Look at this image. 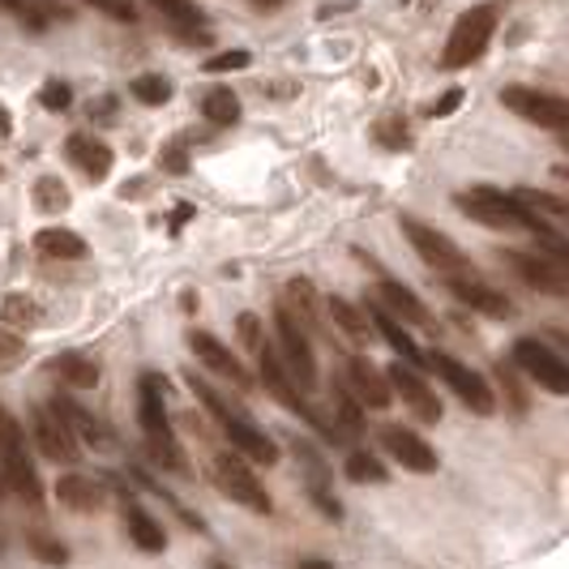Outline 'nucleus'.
<instances>
[{
    "label": "nucleus",
    "mask_w": 569,
    "mask_h": 569,
    "mask_svg": "<svg viewBox=\"0 0 569 569\" xmlns=\"http://www.w3.org/2000/svg\"><path fill=\"white\" fill-rule=\"evenodd\" d=\"M455 206L462 214H471L476 223H485L492 231H531V236H540L543 244L552 249V253L566 257V244H561V236L540 223L536 214H527L518 201L506 193V189H492V184H476V189H467V193H458Z\"/></svg>",
    "instance_id": "obj_1"
},
{
    "label": "nucleus",
    "mask_w": 569,
    "mask_h": 569,
    "mask_svg": "<svg viewBox=\"0 0 569 569\" xmlns=\"http://www.w3.org/2000/svg\"><path fill=\"white\" fill-rule=\"evenodd\" d=\"M184 381H189V390L198 395L201 407H206V411L219 420L223 437L231 441V450H240V458H244V462H257V467H274V462L283 458V450L274 446V437H266V432H261V428H257L253 420L240 411V407H231V402L223 399L219 390H210V386L201 381L198 372H189Z\"/></svg>",
    "instance_id": "obj_2"
},
{
    "label": "nucleus",
    "mask_w": 569,
    "mask_h": 569,
    "mask_svg": "<svg viewBox=\"0 0 569 569\" xmlns=\"http://www.w3.org/2000/svg\"><path fill=\"white\" fill-rule=\"evenodd\" d=\"M163 395H168V377L159 372H146L142 377V402H138V416H142V437L150 458L163 467V471H176V476H189V458L180 450L176 432H171L168 407H163Z\"/></svg>",
    "instance_id": "obj_3"
},
{
    "label": "nucleus",
    "mask_w": 569,
    "mask_h": 569,
    "mask_svg": "<svg viewBox=\"0 0 569 569\" xmlns=\"http://www.w3.org/2000/svg\"><path fill=\"white\" fill-rule=\"evenodd\" d=\"M497 34V9L492 4H476L471 13H462L446 39V52H441V69H467L488 52Z\"/></svg>",
    "instance_id": "obj_4"
},
{
    "label": "nucleus",
    "mask_w": 569,
    "mask_h": 569,
    "mask_svg": "<svg viewBox=\"0 0 569 569\" xmlns=\"http://www.w3.org/2000/svg\"><path fill=\"white\" fill-rule=\"evenodd\" d=\"M425 369L437 372V377L455 390V399L462 402L467 411H476V416H492V411H497L492 386H488L471 365H462L458 356H450V351H425Z\"/></svg>",
    "instance_id": "obj_5"
},
{
    "label": "nucleus",
    "mask_w": 569,
    "mask_h": 569,
    "mask_svg": "<svg viewBox=\"0 0 569 569\" xmlns=\"http://www.w3.org/2000/svg\"><path fill=\"white\" fill-rule=\"evenodd\" d=\"M210 485L219 488L223 497H231L236 506H244V510H253V513L274 510V501H270L266 485L257 480V471L240 455H214L210 458Z\"/></svg>",
    "instance_id": "obj_6"
},
{
    "label": "nucleus",
    "mask_w": 569,
    "mask_h": 569,
    "mask_svg": "<svg viewBox=\"0 0 569 569\" xmlns=\"http://www.w3.org/2000/svg\"><path fill=\"white\" fill-rule=\"evenodd\" d=\"M274 335H279V365L287 369V377L296 381V390L300 395H313L317 390V356H313V339L283 313V309H274Z\"/></svg>",
    "instance_id": "obj_7"
},
{
    "label": "nucleus",
    "mask_w": 569,
    "mask_h": 569,
    "mask_svg": "<svg viewBox=\"0 0 569 569\" xmlns=\"http://www.w3.org/2000/svg\"><path fill=\"white\" fill-rule=\"evenodd\" d=\"M399 228H402V236L411 240V249L425 257L437 274H446V279H462V274H467V257H462V249H458L446 231L428 228V223L411 219V214H402Z\"/></svg>",
    "instance_id": "obj_8"
},
{
    "label": "nucleus",
    "mask_w": 569,
    "mask_h": 569,
    "mask_svg": "<svg viewBox=\"0 0 569 569\" xmlns=\"http://www.w3.org/2000/svg\"><path fill=\"white\" fill-rule=\"evenodd\" d=\"M510 360H513V369L518 372H527L540 390H548V395H569V369H566V360L548 347V342L540 339H518L513 342V351H510Z\"/></svg>",
    "instance_id": "obj_9"
},
{
    "label": "nucleus",
    "mask_w": 569,
    "mask_h": 569,
    "mask_svg": "<svg viewBox=\"0 0 569 569\" xmlns=\"http://www.w3.org/2000/svg\"><path fill=\"white\" fill-rule=\"evenodd\" d=\"M501 103H506L513 116H522L527 124H540V129H557V133H561L569 124L566 99L531 90V86H506V90H501Z\"/></svg>",
    "instance_id": "obj_10"
},
{
    "label": "nucleus",
    "mask_w": 569,
    "mask_h": 569,
    "mask_svg": "<svg viewBox=\"0 0 569 569\" xmlns=\"http://www.w3.org/2000/svg\"><path fill=\"white\" fill-rule=\"evenodd\" d=\"M510 266L527 287H536L540 296L566 300L569 296V270L561 253H510Z\"/></svg>",
    "instance_id": "obj_11"
},
{
    "label": "nucleus",
    "mask_w": 569,
    "mask_h": 569,
    "mask_svg": "<svg viewBox=\"0 0 569 569\" xmlns=\"http://www.w3.org/2000/svg\"><path fill=\"white\" fill-rule=\"evenodd\" d=\"M381 446H386V455L395 458V462H402V467L416 471V476H432V471L441 467V458H437V450L428 446L425 437L411 432V428H402V425L381 428Z\"/></svg>",
    "instance_id": "obj_12"
},
{
    "label": "nucleus",
    "mask_w": 569,
    "mask_h": 569,
    "mask_svg": "<svg viewBox=\"0 0 569 569\" xmlns=\"http://www.w3.org/2000/svg\"><path fill=\"white\" fill-rule=\"evenodd\" d=\"M30 428H34V446L43 450V458H52V462H64V467H73L78 458H82V446L73 441V432L64 428L52 407H34V416H30Z\"/></svg>",
    "instance_id": "obj_13"
},
{
    "label": "nucleus",
    "mask_w": 569,
    "mask_h": 569,
    "mask_svg": "<svg viewBox=\"0 0 569 569\" xmlns=\"http://www.w3.org/2000/svg\"><path fill=\"white\" fill-rule=\"evenodd\" d=\"M386 381H390V395H399V399L416 411V420H425V425H437V420H441V399L428 390V381L416 369H407V365L395 360V365L386 369Z\"/></svg>",
    "instance_id": "obj_14"
},
{
    "label": "nucleus",
    "mask_w": 569,
    "mask_h": 569,
    "mask_svg": "<svg viewBox=\"0 0 569 569\" xmlns=\"http://www.w3.org/2000/svg\"><path fill=\"white\" fill-rule=\"evenodd\" d=\"M189 347H193L198 365H206V369L219 372V377H228L236 390H249V386H253L249 369H244V365L231 356V347H223L214 335H206V330H189Z\"/></svg>",
    "instance_id": "obj_15"
},
{
    "label": "nucleus",
    "mask_w": 569,
    "mask_h": 569,
    "mask_svg": "<svg viewBox=\"0 0 569 569\" xmlns=\"http://www.w3.org/2000/svg\"><path fill=\"white\" fill-rule=\"evenodd\" d=\"M342 390L360 402V407H372V411H386L390 399H395L386 372L372 369L365 356H347V386H342Z\"/></svg>",
    "instance_id": "obj_16"
},
{
    "label": "nucleus",
    "mask_w": 569,
    "mask_h": 569,
    "mask_svg": "<svg viewBox=\"0 0 569 569\" xmlns=\"http://www.w3.org/2000/svg\"><path fill=\"white\" fill-rule=\"evenodd\" d=\"M372 305H381L399 326H432V313H428L425 300H420L411 287L395 283V279H381V283H377V300H372Z\"/></svg>",
    "instance_id": "obj_17"
},
{
    "label": "nucleus",
    "mask_w": 569,
    "mask_h": 569,
    "mask_svg": "<svg viewBox=\"0 0 569 569\" xmlns=\"http://www.w3.org/2000/svg\"><path fill=\"white\" fill-rule=\"evenodd\" d=\"M446 287H450V296H455L458 305H467V309H476V313L513 317L510 296H501L497 287L480 283V279H471V274H462V279H446Z\"/></svg>",
    "instance_id": "obj_18"
},
{
    "label": "nucleus",
    "mask_w": 569,
    "mask_h": 569,
    "mask_svg": "<svg viewBox=\"0 0 569 569\" xmlns=\"http://www.w3.org/2000/svg\"><path fill=\"white\" fill-rule=\"evenodd\" d=\"M52 411L64 420V428L73 432V441H78V446H90V450H108V446H116V437L108 432V425H103L99 416H90L86 407H78V402L57 399V407H52Z\"/></svg>",
    "instance_id": "obj_19"
},
{
    "label": "nucleus",
    "mask_w": 569,
    "mask_h": 569,
    "mask_svg": "<svg viewBox=\"0 0 569 569\" xmlns=\"http://www.w3.org/2000/svg\"><path fill=\"white\" fill-rule=\"evenodd\" d=\"M279 309H283L305 335H321V309H317V287L309 279H291L279 296Z\"/></svg>",
    "instance_id": "obj_20"
},
{
    "label": "nucleus",
    "mask_w": 569,
    "mask_h": 569,
    "mask_svg": "<svg viewBox=\"0 0 569 569\" xmlns=\"http://www.w3.org/2000/svg\"><path fill=\"white\" fill-rule=\"evenodd\" d=\"M64 154H69L90 180H108V176H112V163H116L112 146L103 142V138H94V133H73V138L64 142Z\"/></svg>",
    "instance_id": "obj_21"
},
{
    "label": "nucleus",
    "mask_w": 569,
    "mask_h": 569,
    "mask_svg": "<svg viewBox=\"0 0 569 569\" xmlns=\"http://www.w3.org/2000/svg\"><path fill=\"white\" fill-rule=\"evenodd\" d=\"M369 326L372 330H377V335H381V339L390 342V347H395V351H399V365H407V369H425V351H420V342L411 339V335H407V330H402L399 321H395V317L386 313V309H381V305H369Z\"/></svg>",
    "instance_id": "obj_22"
},
{
    "label": "nucleus",
    "mask_w": 569,
    "mask_h": 569,
    "mask_svg": "<svg viewBox=\"0 0 569 569\" xmlns=\"http://www.w3.org/2000/svg\"><path fill=\"white\" fill-rule=\"evenodd\" d=\"M57 501L73 513H99L103 510V501H108V492H103L99 480L69 471V476H60L57 480Z\"/></svg>",
    "instance_id": "obj_23"
},
{
    "label": "nucleus",
    "mask_w": 569,
    "mask_h": 569,
    "mask_svg": "<svg viewBox=\"0 0 569 569\" xmlns=\"http://www.w3.org/2000/svg\"><path fill=\"white\" fill-rule=\"evenodd\" d=\"M120 513H124V531H129V540L138 543L142 552H163V548H168V531L146 513V506L138 501V497H124Z\"/></svg>",
    "instance_id": "obj_24"
},
{
    "label": "nucleus",
    "mask_w": 569,
    "mask_h": 569,
    "mask_svg": "<svg viewBox=\"0 0 569 569\" xmlns=\"http://www.w3.org/2000/svg\"><path fill=\"white\" fill-rule=\"evenodd\" d=\"M0 480H4V488H9L13 497H22L27 506H39V501H43V485H39V476H34V467H30L27 455L0 458Z\"/></svg>",
    "instance_id": "obj_25"
},
{
    "label": "nucleus",
    "mask_w": 569,
    "mask_h": 569,
    "mask_svg": "<svg viewBox=\"0 0 569 569\" xmlns=\"http://www.w3.org/2000/svg\"><path fill=\"white\" fill-rule=\"evenodd\" d=\"M34 253L52 257V261H82L86 240L69 228H43L34 231Z\"/></svg>",
    "instance_id": "obj_26"
},
{
    "label": "nucleus",
    "mask_w": 569,
    "mask_h": 569,
    "mask_svg": "<svg viewBox=\"0 0 569 569\" xmlns=\"http://www.w3.org/2000/svg\"><path fill=\"white\" fill-rule=\"evenodd\" d=\"M52 372L60 381H69L73 390H94L99 386V360L94 356H82V351H64L52 360Z\"/></svg>",
    "instance_id": "obj_27"
},
{
    "label": "nucleus",
    "mask_w": 569,
    "mask_h": 569,
    "mask_svg": "<svg viewBox=\"0 0 569 569\" xmlns=\"http://www.w3.org/2000/svg\"><path fill=\"white\" fill-rule=\"evenodd\" d=\"M330 321H335V330H342L351 342H365L372 335V326H369V317L360 313L351 300H342V296H330Z\"/></svg>",
    "instance_id": "obj_28"
},
{
    "label": "nucleus",
    "mask_w": 569,
    "mask_h": 569,
    "mask_svg": "<svg viewBox=\"0 0 569 569\" xmlns=\"http://www.w3.org/2000/svg\"><path fill=\"white\" fill-rule=\"evenodd\" d=\"M201 116H206L210 124H219V129H231V124L240 120V99L231 94L228 86H214V90L201 99Z\"/></svg>",
    "instance_id": "obj_29"
},
{
    "label": "nucleus",
    "mask_w": 569,
    "mask_h": 569,
    "mask_svg": "<svg viewBox=\"0 0 569 569\" xmlns=\"http://www.w3.org/2000/svg\"><path fill=\"white\" fill-rule=\"evenodd\" d=\"M335 437H360L365 432V407L351 399L342 386H335Z\"/></svg>",
    "instance_id": "obj_30"
},
{
    "label": "nucleus",
    "mask_w": 569,
    "mask_h": 569,
    "mask_svg": "<svg viewBox=\"0 0 569 569\" xmlns=\"http://www.w3.org/2000/svg\"><path fill=\"white\" fill-rule=\"evenodd\" d=\"M30 201H34V210H43V214H60V210H69V189H64V180L57 176H39L34 184H30Z\"/></svg>",
    "instance_id": "obj_31"
},
{
    "label": "nucleus",
    "mask_w": 569,
    "mask_h": 569,
    "mask_svg": "<svg viewBox=\"0 0 569 569\" xmlns=\"http://www.w3.org/2000/svg\"><path fill=\"white\" fill-rule=\"evenodd\" d=\"M510 198L527 210V214H536V219H566V201L552 198V193H543V189H510Z\"/></svg>",
    "instance_id": "obj_32"
},
{
    "label": "nucleus",
    "mask_w": 569,
    "mask_h": 569,
    "mask_svg": "<svg viewBox=\"0 0 569 569\" xmlns=\"http://www.w3.org/2000/svg\"><path fill=\"white\" fill-rule=\"evenodd\" d=\"M342 471H347L351 485H386V480H390V471L381 467V458L369 455V450H351Z\"/></svg>",
    "instance_id": "obj_33"
},
{
    "label": "nucleus",
    "mask_w": 569,
    "mask_h": 569,
    "mask_svg": "<svg viewBox=\"0 0 569 569\" xmlns=\"http://www.w3.org/2000/svg\"><path fill=\"white\" fill-rule=\"evenodd\" d=\"M39 317H43V309L30 296H4V305H0V321L9 330H30V326H39Z\"/></svg>",
    "instance_id": "obj_34"
},
{
    "label": "nucleus",
    "mask_w": 569,
    "mask_h": 569,
    "mask_svg": "<svg viewBox=\"0 0 569 569\" xmlns=\"http://www.w3.org/2000/svg\"><path fill=\"white\" fill-rule=\"evenodd\" d=\"M129 94H133L138 103H146V108H163L171 99V82L163 73H142V78L129 82Z\"/></svg>",
    "instance_id": "obj_35"
},
{
    "label": "nucleus",
    "mask_w": 569,
    "mask_h": 569,
    "mask_svg": "<svg viewBox=\"0 0 569 569\" xmlns=\"http://www.w3.org/2000/svg\"><path fill=\"white\" fill-rule=\"evenodd\" d=\"M27 455V432L18 425V416L0 402V458H18Z\"/></svg>",
    "instance_id": "obj_36"
},
{
    "label": "nucleus",
    "mask_w": 569,
    "mask_h": 569,
    "mask_svg": "<svg viewBox=\"0 0 569 569\" xmlns=\"http://www.w3.org/2000/svg\"><path fill=\"white\" fill-rule=\"evenodd\" d=\"M372 138L386 146V150H407L411 146V129L402 124V116H381L372 124Z\"/></svg>",
    "instance_id": "obj_37"
},
{
    "label": "nucleus",
    "mask_w": 569,
    "mask_h": 569,
    "mask_svg": "<svg viewBox=\"0 0 569 569\" xmlns=\"http://www.w3.org/2000/svg\"><path fill=\"white\" fill-rule=\"evenodd\" d=\"M30 548V557H39L43 566H69V548L60 540H52V536H43V531H34L27 540Z\"/></svg>",
    "instance_id": "obj_38"
},
{
    "label": "nucleus",
    "mask_w": 569,
    "mask_h": 569,
    "mask_svg": "<svg viewBox=\"0 0 569 569\" xmlns=\"http://www.w3.org/2000/svg\"><path fill=\"white\" fill-rule=\"evenodd\" d=\"M249 64H253V57H249L244 48H236V52H214V57L201 60L206 73H240V69H249Z\"/></svg>",
    "instance_id": "obj_39"
},
{
    "label": "nucleus",
    "mask_w": 569,
    "mask_h": 569,
    "mask_svg": "<svg viewBox=\"0 0 569 569\" xmlns=\"http://www.w3.org/2000/svg\"><path fill=\"white\" fill-rule=\"evenodd\" d=\"M69 103H73V90H69V82L48 78V82L39 86V108H48V112H64Z\"/></svg>",
    "instance_id": "obj_40"
},
{
    "label": "nucleus",
    "mask_w": 569,
    "mask_h": 569,
    "mask_svg": "<svg viewBox=\"0 0 569 569\" xmlns=\"http://www.w3.org/2000/svg\"><path fill=\"white\" fill-rule=\"evenodd\" d=\"M159 13H168L171 22H180V27H198L201 22V13L189 4V0H150Z\"/></svg>",
    "instance_id": "obj_41"
},
{
    "label": "nucleus",
    "mask_w": 569,
    "mask_h": 569,
    "mask_svg": "<svg viewBox=\"0 0 569 569\" xmlns=\"http://www.w3.org/2000/svg\"><path fill=\"white\" fill-rule=\"evenodd\" d=\"M94 13H108L112 22H138V4L133 0H86Z\"/></svg>",
    "instance_id": "obj_42"
},
{
    "label": "nucleus",
    "mask_w": 569,
    "mask_h": 569,
    "mask_svg": "<svg viewBox=\"0 0 569 569\" xmlns=\"http://www.w3.org/2000/svg\"><path fill=\"white\" fill-rule=\"evenodd\" d=\"M236 330H240V342H244L253 356L261 351V347H266V339H261V317H257V313H240V317H236Z\"/></svg>",
    "instance_id": "obj_43"
},
{
    "label": "nucleus",
    "mask_w": 569,
    "mask_h": 569,
    "mask_svg": "<svg viewBox=\"0 0 569 569\" xmlns=\"http://www.w3.org/2000/svg\"><path fill=\"white\" fill-rule=\"evenodd\" d=\"M497 381H501V390L510 395V407H513V411H527V395L518 390V381H513V369L497 365Z\"/></svg>",
    "instance_id": "obj_44"
},
{
    "label": "nucleus",
    "mask_w": 569,
    "mask_h": 569,
    "mask_svg": "<svg viewBox=\"0 0 569 569\" xmlns=\"http://www.w3.org/2000/svg\"><path fill=\"white\" fill-rule=\"evenodd\" d=\"M0 9H4V13H13L18 22H30V27H43V18L34 13V4H30V0H0Z\"/></svg>",
    "instance_id": "obj_45"
},
{
    "label": "nucleus",
    "mask_w": 569,
    "mask_h": 569,
    "mask_svg": "<svg viewBox=\"0 0 569 569\" xmlns=\"http://www.w3.org/2000/svg\"><path fill=\"white\" fill-rule=\"evenodd\" d=\"M462 99H467V94H462V90H446V94H441V99H437V103H432V116H437V120H446V116H455L458 108H462Z\"/></svg>",
    "instance_id": "obj_46"
},
{
    "label": "nucleus",
    "mask_w": 569,
    "mask_h": 569,
    "mask_svg": "<svg viewBox=\"0 0 569 569\" xmlns=\"http://www.w3.org/2000/svg\"><path fill=\"white\" fill-rule=\"evenodd\" d=\"M168 168L171 171H184V168H189V159H184V150H180V146H171V150H168Z\"/></svg>",
    "instance_id": "obj_47"
},
{
    "label": "nucleus",
    "mask_w": 569,
    "mask_h": 569,
    "mask_svg": "<svg viewBox=\"0 0 569 569\" xmlns=\"http://www.w3.org/2000/svg\"><path fill=\"white\" fill-rule=\"evenodd\" d=\"M193 219V206H176V219H171V228H184Z\"/></svg>",
    "instance_id": "obj_48"
},
{
    "label": "nucleus",
    "mask_w": 569,
    "mask_h": 569,
    "mask_svg": "<svg viewBox=\"0 0 569 569\" xmlns=\"http://www.w3.org/2000/svg\"><path fill=\"white\" fill-rule=\"evenodd\" d=\"M9 129H13V116H9V108L0 103V133H9Z\"/></svg>",
    "instance_id": "obj_49"
},
{
    "label": "nucleus",
    "mask_w": 569,
    "mask_h": 569,
    "mask_svg": "<svg viewBox=\"0 0 569 569\" xmlns=\"http://www.w3.org/2000/svg\"><path fill=\"white\" fill-rule=\"evenodd\" d=\"M296 569H335V566H330V561H300Z\"/></svg>",
    "instance_id": "obj_50"
},
{
    "label": "nucleus",
    "mask_w": 569,
    "mask_h": 569,
    "mask_svg": "<svg viewBox=\"0 0 569 569\" xmlns=\"http://www.w3.org/2000/svg\"><path fill=\"white\" fill-rule=\"evenodd\" d=\"M402 4H407V0H402Z\"/></svg>",
    "instance_id": "obj_51"
}]
</instances>
